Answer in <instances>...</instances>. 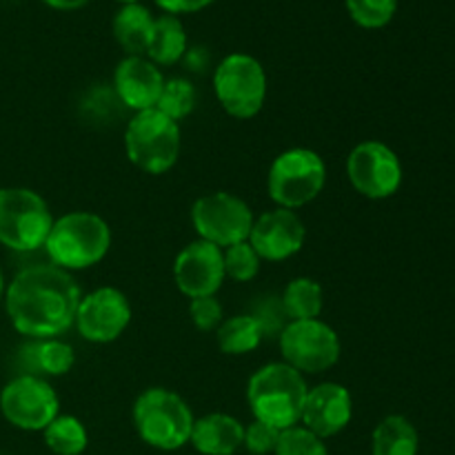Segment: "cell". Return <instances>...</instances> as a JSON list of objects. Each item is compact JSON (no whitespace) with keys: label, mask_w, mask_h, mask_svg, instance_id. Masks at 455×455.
Returning a JSON list of instances; mask_svg holds the SVG:
<instances>
[{"label":"cell","mask_w":455,"mask_h":455,"mask_svg":"<svg viewBox=\"0 0 455 455\" xmlns=\"http://www.w3.org/2000/svg\"><path fill=\"white\" fill-rule=\"evenodd\" d=\"M78 283L56 265H31L18 271L4 293L13 329L34 340L58 338L76 323L80 305Z\"/></svg>","instance_id":"6da1fadb"},{"label":"cell","mask_w":455,"mask_h":455,"mask_svg":"<svg viewBox=\"0 0 455 455\" xmlns=\"http://www.w3.org/2000/svg\"><path fill=\"white\" fill-rule=\"evenodd\" d=\"M305 378L284 363H271L258 369L247 387V400L256 420L284 431L300 422L307 398Z\"/></svg>","instance_id":"7a4b0ae2"},{"label":"cell","mask_w":455,"mask_h":455,"mask_svg":"<svg viewBox=\"0 0 455 455\" xmlns=\"http://www.w3.org/2000/svg\"><path fill=\"white\" fill-rule=\"evenodd\" d=\"M111 247V229L98 213L71 212L53 220L44 240L52 265L65 271H80L98 265Z\"/></svg>","instance_id":"3957f363"},{"label":"cell","mask_w":455,"mask_h":455,"mask_svg":"<svg viewBox=\"0 0 455 455\" xmlns=\"http://www.w3.org/2000/svg\"><path fill=\"white\" fill-rule=\"evenodd\" d=\"M194 413L189 404L173 391L154 387L142 391L133 403V427L149 447L176 451L191 440Z\"/></svg>","instance_id":"277c9868"},{"label":"cell","mask_w":455,"mask_h":455,"mask_svg":"<svg viewBox=\"0 0 455 455\" xmlns=\"http://www.w3.org/2000/svg\"><path fill=\"white\" fill-rule=\"evenodd\" d=\"M124 151L133 167L163 176L180 156V127L158 109L138 111L124 129Z\"/></svg>","instance_id":"5b68a950"},{"label":"cell","mask_w":455,"mask_h":455,"mask_svg":"<svg viewBox=\"0 0 455 455\" xmlns=\"http://www.w3.org/2000/svg\"><path fill=\"white\" fill-rule=\"evenodd\" d=\"M327 182V167L320 154L305 147L283 151L271 163L267 189L271 200L283 209L305 207L320 196Z\"/></svg>","instance_id":"8992f818"},{"label":"cell","mask_w":455,"mask_h":455,"mask_svg":"<svg viewBox=\"0 0 455 455\" xmlns=\"http://www.w3.org/2000/svg\"><path fill=\"white\" fill-rule=\"evenodd\" d=\"M53 216L49 204L25 187L0 189V243L13 251H36L44 247Z\"/></svg>","instance_id":"52a82bcc"},{"label":"cell","mask_w":455,"mask_h":455,"mask_svg":"<svg viewBox=\"0 0 455 455\" xmlns=\"http://www.w3.org/2000/svg\"><path fill=\"white\" fill-rule=\"evenodd\" d=\"M213 92L227 114L249 120L265 105L267 74L249 53H231L213 74Z\"/></svg>","instance_id":"ba28073f"},{"label":"cell","mask_w":455,"mask_h":455,"mask_svg":"<svg viewBox=\"0 0 455 455\" xmlns=\"http://www.w3.org/2000/svg\"><path fill=\"white\" fill-rule=\"evenodd\" d=\"M340 338L323 320H289L280 331L284 364L300 373H323L340 360Z\"/></svg>","instance_id":"9c48e42d"},{"label":"cell","mask_w":455,"mask_h":455,"mask_svg":"<svg viewBox=\"0 0 455 455\" xmlns=\"http://www.w3.org/2000/svg\"><path fill=\"white\" fill-rule=\"evenodd\" d=\"M253 213L243 198L227 191L200 196L191 207V222L200 240L227 249L235 243L249 240L253 227Z\"/></svg>","instance_id":"30bf717a"},{"label":"cell","mask_w":455,"mask_h":455,"mask_svg":"<svg viewBox=\"0 0 455 455\" xmlns=\"http://www.w3.org/2000/svg\"><path fill=\"white\" fill-rule=\"evenodd\" d=\"M0 411L9 425L22 431H44L60 411V400L44 378H13L0 391Z\"/></svg>","instance_id":"8fae6325"},{"label":"cell","mask_w":455,"mask_h":455,"mask_svg":"<svg viewBox=\"0 0 455 455\" xmlns=\"http://www.w3.org/2000/svg\"><path fill=\"white\" fill-rule=\"evenodd\" d=\"M347 176L364 198L385 200L403 185V164L385 142L367 140L360 142L347 158Z\"/></svg>","instance_id":"7c38bea8"},{"label":"cell","mask_w":455,"mask_h":455,"mask_svg":"<svg viewBox=\"0 0 455 455\" xmlns=\"http://www.w3.org/2000/svg\"><path fill=\"white\" fill-rule=\"evenodd\" d=\"M129 323H132V305L127 296L116 287H100L80 298L74 324L84 340L107 345L118 340Z\"/></svg>","instance_id":"4fadbf2b"},{"label":"cell","mask_w":455,"mask_h":455,"mask_svg":"<svg viewBox=\"0 0 455 455\" xmlns=\"http://www.w3.org/2000/svg\"><path fill=\"white\" fill-rule=\"evenodd\" d=\"M173 280L187 298L216 296L225 283L222 249L207 240H194L173 260Z\"/></svg>","instance_id":"5bb4252c"},{"label":"cell","mask_w":455,"mask_h":455,"mask_svg":"<svg viewBox=\"0 0 455 455\" xmlns=\"http://www.w3.org/2000/svg\"><path fill=\"white\" fill-rule=\"evenodd\" d=\"M305 238L307 229L300 216L291 209L275 207L253 220L249 244L256 249L260 260L280 262L296 256L305 244Z\"/></svg>","instance_id":"9a60e30c"},{"label":"cell","mask_w":455,"mask_h":455,"mask_svg":"<svg viewBox=\"0 0 455 455\" xmlns=\"http://www.w3.org/2000/svg\"><path fill=\"white\" fill-rule=\"evenodd\" d=\"M351 416H354V400L349 389L338 382H323L307 391L300 422L305 429L324 440L347 429Z\"/></svg>","instance_id":"2e32d148"},{"label":"cell","mask_w":455,"mask_h":455,"mask_svg":"<svg viewBox=\"0 0 455 455\" xmlns=\"http://www.w3.org/2000/svg\"><path fill=\"white\" fill-rule=\"evenodd\" d=\"M164 78L158 65L145 56H127L114 71V92L118 100L132 111L156 109L163 93Z\"/></svg>","instance_id":"e0dca14e"},{"label":"cell","mask_w":455,"mask_h":455,"mask_svg":"<svg viewBox=\"0 0 455 455\" xmlns=\"http://www.w3.org/2000/svg\"><path fill=\"white\" fill-rule=\"evenodd\" d=\"M189 443L203 455H234L244 443V425L227 413H209L194 422Z\"/></svg>","instance_id":"ac0fdd59"},{"label":"cell","mask_w":455,"mask_h":455,"mask_svg":"<svg viewBox=\"0 0 455 455\" xmlns=\"http://www.w3.org/2000/svg\"><path fill=\"white\" fill-rule=\"evenodd\" d=\"M22 358L27 364V376H65L74 369L76 354L74 347L62 342L60 338H44L34 340L22 349Z\"/></svg>","instance_id":"d6986e66"},{"label":"cell","mask_w":455,"mask_h":455,"mask_svg":"<svg viewBox=\"0 0 455 455\" xmlns=\"http://www.w3.org/2000/svg\"><path fill=\"white\" fill-rule=\"evenodd\" d=\"M156 18L142 4L132 3L118 9L114 16V38L129 56H142L149 47Z\"/></svg>","instance_id":"ffe728a7"},{"label":"cell","mask_w":455,"mask_h":455,"mask_svg":"<svg viewBox=\"0 0 455 455\" xmlns=\"http://www.w3.org/2000/svg\"><path fill=\"white\" fill-rule=\"evenodd\" d=\"M187 53V31L180 18L164 13L156 18L154 34H151L147 58L154 65H173Z\"/></svg>","instance_id":"44dd1931"},{"label":"cell","mask_w":455,"mask_h":455,"mask_svg":"<svg viewBox=\"0 0 455 455\" xmlns=\"http://www.w3.org/2000/svg\"><path fill=\"white\" fill-rule=\"evenodd\" d=\"M420 438L404 416H387L373 431V455H418Z\"/></svg>","instance_id":"7402d4cb"},{"label":"cell","mask_w":455,"mask_h":455,"mask_svg":"<svg viewBox=\"0 0 455 455\" xmlns=\"http://www.w3.org/2000/svg\"><path fill=\"white\" fill-rule=\"evenodd\" d=\"M323 287L314 278H293L284 289L280 305L289 320H314L323 311Z\"/></svg>","instance_id":"603a6c76"},{"label":"cell","mask_w":455,"mask_h":455,"mask_svg":"<svg viewBox=\"0 0 455 455\" xmlns=\"http://www.w3.org/2000/svg\"><path fill=\"white\" fill-rule=\"evenodd\" d=\"M262 327L253 315H231L218 327V347L227 355H244L262 342Z\"/></svg>","instance_id":"cb8c5ba5"},{"label":"cell","mask_w":455,"mask_h":455,"mask_svg":"<svg viewBox=\"0 0 455 455\" xmlns=\"http://www.w3.org/2000/svg\"><path fill=\"white\" fill-rule=\"evenodd\" d=\"M44 444L56 455H80L87 449L89 435L76 416H58L43 431Z\"/></svg>","instance_id":"d4e9b609"},{"label":"cell","mask_w":455,"mask_h":455,"mask_svg":"<svg viewBox=\"0 0 455 455\" xmlns=\"http://www.w3.org/2000/svg\"><path fill=\"white\" fill-rule=\"evenodd\" d=\"M196 107V89L189 80L185 78H172L164 80L163 93L158 98L156 109L163 116L172 118L173 123L187 118Z\"/></svg>","instance_id":"484cf974"},{"label":"cell","mask_w":455,"mask_h":455,"mask_svg":"<svg viewBox=\"0 0 455 455\" xmlns=\"http://www.w3.org/2000/svg\"><path fill=\"white\" fill-rule=\"evenodd\" d=\"M345 4L351 20L364 29L387 27L398 9V0H345Z\"/></svg>","instance_id":"4316f807"},{"label":"cell","mask_w":455,"mask_h":455,"mask_svg":"<svg viewBox=\"0 0 455 455\" xmlns=\"http://www.w3.org/2000/svg\"><path fill=\"white\" fill-rule=\"evenodd\" d=\"M222 260H225V275L235 283H249L256 278L262 262L249 240L222 249Z\"/></svg>","instance_id":"83f0119b"},{"label":"cell","mask_w":455,"mask_h":455,"mask_svg":"<svg viewBox=\"0 0 455 455\" xmlns=\"http://www.w3.org/2000/svg\"><path fill=\"white\" fill-rule=\"evenodd\" d=\"M274 455H329V451L323 438L296 425L280 434Z\"/></svg>","instance_id":"f1b7e54d"},{"label":"cell","mask_w":455,"mask_h":455,"mask_svg":"<svg viewBox=\"0 0 455 455\" xmlns=\"http://www.w3.org/2000/svg\"><path fill=\"white\" fill-rule=\"evenodd\" d=\"M283 431L275 429V427L265 425L260 420H253L251 425L244 427V443L243 447H247V451L251 455H269L278 447V440Z\"/></svg>","instance_id":"f546056e"},{"label":"cell","mask_w":455,"mask_h":455,"mask_svg":"<svg viewBox=\"0 0 455 455\" xmlns=\"http://www.w3.org/2000/svg\"><path fill=\"white\" fill-rule=\"evenodd\" d=\"M189 315L200 331H213L222 324V305L216 296L191 298Z\"/></svg>","instance_id":"4dcf8cb0"},{"label":"cell","mask_w":455,"mask_h":455,"mask_svg":"<svg viewBox=\"0 0 455 455\" xmlns=\"http://www.w3.org/2000/svg\"><path fill=\"white\" fill-rule=\"evenodd\" d=\"M212 3L213 0H156V4L163 7L167 13H172V16H178V13L200 12V9L209 7Z\"/></svg>","instance_id":"1f68e13d"},{"label":"cell","mask_w":455,"mask_h":455,"mask_svg":"<svg viewBox=\"0 0 455 455\" xmlns=\"http://www.w3.org/2000/svg\"><path fill=\"white\" fill-rule=\"evenodd\" d=\"M44 4L53 9H60V12H71V9H80L89 3V0H43Z\"/></svg>","instance_id":"d6a6232c"},{"label":"cell","mask_w":455,"mask_h":455,"mask_svg":"<svg viewBox=\"0 0 455 455\" xmlns=\"http://www.w3.org/2000/svg\"><path fill=\"white\" fill-rule=\"evenodd\" d=\"M3 291H4V283H3V271H0V298H3Z\"/></svg>","instance_id":"836d02e7"},{"label":"cell","mask_w":455,"mask_h":455,"mask_svg":"<svg viewBox=\"0 0 455 455\" xmlns=\"http://www.w3.org/2000/svg\"><path fill=\"white\" fill-rule=\"evenodd\" d=\"M118 3H123V4H132V3H138V0H118Z\"/></svg>","instance_id":"e575fe53"}]
</instances>
